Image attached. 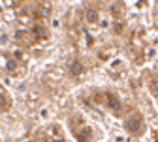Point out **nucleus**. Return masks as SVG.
Segmentation results:
<instances>
[{"label": "nucleus", "instance_id": "nucleus-10", "mask_svg": "<svg viewBox=\"0 0 158 142\" xmlns=\"http://www.w3.org/2000/svg\"><path fill=\"white\" fill-rule=\"evenodd\" d=\"M0 40H1V43H4L6 41V40H7V35L6 34H2L1 36Z\"/></svg>", "mask_w": 158, "mask_h": 142}, {"label": "nucleus", "instance_id": "nucleus-2", "mask_svg": "<svg viewBox=\"0 0 158 142\" xmlns=\"http://www.w3.org/2000/svg\"><path fill=\"white\" fill-rule=\"evenodd\" d=\"M86 20L89 23H94L97 20L98 15L94 10L90 9L86 12Z\"/></svg>", "mask_w": 158, "mask_h": 142}, {"label": "nucleus", "instance_id": "nucleus-6", "mask_svg": "<svg viewBox=\"0 0 158 142\" xmlns=\"http://www.w3.org/2000/svg\"><path fill=\"white\" fill-rule=\"evenodd\" d=\"M83 31L85 32V34L86 35V40L87 41V44L89 45V44L91 43L92 42H93V37L89 33L86 31V30L85 29V28H83Z\"/></svg>", "mask_w": 158, "mask_h": 142}, {"label": "nucleus", "instance_id": "nucleus-7", "mask_svg": "<svg viewBox=\"0 0 158 142\" xmlns=\"http://www.w3.org/2000/svg\"><path fill=\"white\" fill-rule=\"evenodd\" d=\"M13 54H14V55L15 56V57L17 59H21L22 56V53L21 52H20V51L18 49H16L14 51V52H13Z\"/></svg>", "mask_w": 158, "mask_h": 142}, {"label": "nucleus", "instance_id": "nucleus-11", "mask_svg": "<svg viewBox=\"0 0 158 142\" xmlns=\"http://www.w3.org/2000/svg\"><path fill=\"white\" fill-rule=\"evenodd\" d=\"M101 25L103 27H106V26L108 25V23L106 20H103L102 23H101Z\"/></svg>", "mask_w": 158, "mask_h": 142}, {"label": "nucleus", "instance_id": "nucleus-4", "mask_svg": "<svg viewBox=\"0 0 158 142\" xmlns=\"http://www.w3.org/2000/svg\"><path fill=\"white\" fill-rule=\"evenodd\" d=\"M109 105L110 107L114 110H118L120 108V102L116 97H111L110 99Z\"/></svg>", "mask_w": 158, "mask_h": 142}, {"label": "nucleus", "instance_id": "nucleus-13", "mask_svg": "<svg viewBox=\"0 0 158 142\" xmlns=\"http://www.w3.org/2000/svg\"><path fill=\"white\" fill-rule=\"evenodd\" d=\"M155 88L158 92V81L156 82L155 84Z\"/></svg>", "mask_w": 158, "mask_h": 142}, {"label": "nucleus", "instance_id": "nucleus-3", "mask_svg": "<svg viewBox=\"0 0 158 142\" xmlns=\"http://www.w3.org/2000/svg\"><path fill=\"white\" fill-rule=\"evenodd\" d=\"M140 126V123L137 120H132L128 123V129L131 132L137 131L139 129Z\"/></svg>", "mask_w": 158, "mask_h": 142}, {"label": "nucleus", "instance_id": "nucleus-1", "mask_svg": "<svg viewBox=\"0 0 158 142\" xmlns=\"http://www.w3.org/2000/svg\"><path fill=\"white\" fill-rule=\"evenodd\" d=\"M70 70L72 74L78 75L81 73L83 70V67L80 63L78 62L75 61L71 64Z\"/></svg>", "mask_w": 158, "mask_h": 142}, {"label": "nucleus", "instance_id": "nucleus-5", "mask_svg": "<svg viewBox=\"0 0 158 142\" xmlns=\"http://www.w3.org/2000/svg\"><path fill=\"white\" fill-rule=\"evenodd\" d=\"M6 67L7 70L9 71L15 70L17 67V63L15 59H10L7 60L6 62Z\"/></svg>", "mask_w": 158, "mask_h": 142}, {"label": "nucleus", "instance_id": "nucleus-12", "mask_svg": "<svg viewBox=\"0 0 158 142\" xmlns=\"http://www.w3.org/2000/svg\"><path fill=\"white\" fill-rule=\"evenodd\" d=\"M59 24V22L58 20H54L52 21V25L54 26H57Z\"/></svg>", "mask_w": 158, "mask_h": 142}, {"label": "nucleus", "instance_id": "nucleus-9", "mask_svg": "<svg viewBox=\"0 0 158 142\" xmlns=\"http://www.w3.org/2000/svg\"><path fill=\"white\" fill-rule=\"evenodd\" d=\"M22 32H23L21 31V30L16 31L15 33V38H18V39H19V38H21L22 36V34H23Z\"/></svg>", "mask_w": 158, "mask_h": 142}, {"label": "nucleus", "instance_id": "nucleus-8", "mask_svg": "<svg viewBox=\"0 0 158 142\" xmlns=\"http://www.w3.org/2000/svg\"><path fill=\"white\" fill-rule=\"evenodd\" d=\"M6 104V101L4 96L2 94L1 95V108L4 107Z\"/></svg>", "mask_w": 158, "mask_h": 142}]
</instances>
